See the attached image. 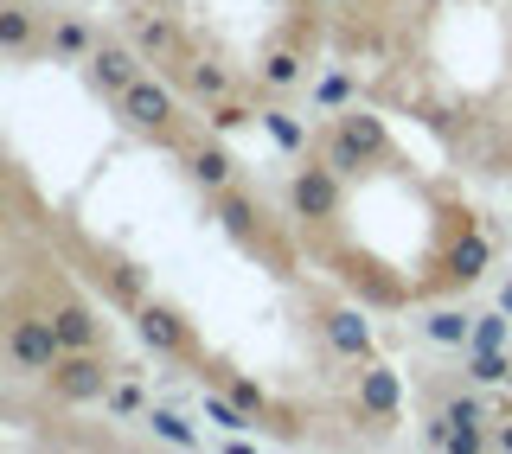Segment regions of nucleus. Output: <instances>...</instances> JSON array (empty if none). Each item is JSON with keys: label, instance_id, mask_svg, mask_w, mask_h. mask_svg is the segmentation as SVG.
<instances>
[{"label": "nucleus", "instance_id": "f257e3e1", "mask_svg": "<svg viewBox=\"0 0 512 454\" xmlns=\"http://www.w3.org/2000/svg\"><path fill=\"white\" fill-rule=\"evenodd\" d=\"M13 359L32 365V371H58V359H64L58 327L52 320H20V327H13Z\"/></svg>", "mask_w": 512, "mask_h": 454}, {"label": "nucleus", "instance_id": "f03ea898", "mask_svg": "<svg viewBox=\"0 0 512 454\" xmlns=\"http://www.w3.org/2000/svg\"><path fill=\"white\" fill-rule=\"evenodd\" d=\"M122 109H128V122L160 128V122L173 116V90H167V84H154V77H135V84L122 90Z\"/></svg>", "mask_w": 512, "mask_h": 454}, {"label": "nucleus", "instance_id": "7ed1b4c3", "mask_svg": "<svg viewBox=\"0 0 512 454\" xmlns=\"http://www.w3.org/2000/svg\"><path fill=\"white\" fill-rule=\"evenodd\" d=\"M333 205H340V186H333V173L308 167V173L295 180V212H301V218H333Z\"/></svg>", "mask_w": 512, "mask_h": 454}, {"label": "nucleus", "instance_id": "20e7f679", "mask_svg": "<svg viewBox=\"0 0 512 454\" xmlns=\"http://www.w3.org/2000/svg\"><path fill=\"white\" fill-rule=\"evenodd\" d=\"M135 327H141V339H148L154 352H186V327L167 314V307H141Z\"/></svg>", "mask_w": 512, "mask_h": 454}, {"label": "nucleus", "instance_id": "39448f33", "mask_svg": "<svg viewBox=\"0 0 512 454\" xmlns=\"http://www.w3.org/2000/svg\"><path fill=\"white\" fill-rule=\"evenodd\" d=\"M103 384H109V371L96 359H58V391L64 397H103Z\"/></svg>", "mask_w": 512, "mask_h": 454}, {"label": "nucleus", "instance_id": "423d86ee", "mask_svg": "<svg viewBox=\"0 0 512 454\" xmlns=\"http://www.w3.org/2000/svg\"><path fill=\"white\" fill-rule=\"evenodd\" d=\"M90 71H96V84H103V90H128V84H135V52L103 45V52L90 58Z\"/></svg>", "mask_w": 512, "mask_h": 454}, {"label": "nucleus", "instance_id": "0eeeda50", "mask_svg": "<svg viewBox=\"0 0 512 454\" xmlns=\"http://www.w3.org/2000/svg\"><path fill=\"white\" fill-rule=\"evenodd\" d=\"M327 333L346 359H365V352H372V327H365L359 314H327Z\"/></svg>", "mask_w": 512, "mask_h": 454}, {"label": "nucleus", "instance_id": "6e6552de", "mask_svg": "<svg viewBox=\"0 0 512 454\" xmlns=\"http://www.w3.org/2000/svg\"><path fill=\"white\" fill-rule=\"evenodd\" d=\"M359 403H365V410H372V416H391L397 410V371H365V378H359Z\"/></svg>", "mask_w": 512, "mask_h": 454}, {"label": "nucleus", "instance_id": "1a4fd4ad", "mask_svg": "<svg viewBox=\"0 0 512 454\" xmlns=\"http://www.w3.org/2000/svg\"><path fill=\"white\" fill-rule=\"evenodd\" d=\"M442 442L448 448H480V429H474V403H448V410H442Z\"/></svg>", "mask_w": 512, "mask_h": 454}, {"label": "nucleus", "instance_id": "9d476101", "mask_svg": "<svg viewBox=\"0 0 512 454\" xmlns=\"http://www.w3.org/2000/svg\"><path fill=\"white\" fill-rule=\"evenodd\" d=\"M52 327H58V339H64V346H77V352H84L90 339H96V320L84 314V307H64V314L52 320Z\"/></svg>", "mask_w": 512, "mask_h": 454}, {"label": "nucleus", "instance_id": "9b49d317", "mask_svg": "<svg viewBox=\"0 0 512 454\" xmlns=\"http://www.w3.org/2000/svg\"><path fill=\"white\" fill-rule=\"evenodd\" d=\"M429 339H436V346H468L474 339V327H468V314H429Z\"/></svg>", "mask_w": 512, "mask_h": 454}, {"label": "nucleus", "instance_id": "f8f14e48", "mask_svg": "<svg viewBox=\"0 0 512 454\" xmlns=\"http://www.w3.org/2000/svg\"><path fill=\"white\" fill-rule=\"evenodd\" d=\"M468 371H474L480 384H506V378H512V365L500 359V346H474V352H468Z\"/></svg>", "mask_w": 512, "mask_h": 454}, {"label": "nucleus", "instance_id": "ddd939ff", "mask_svg": "<svg viewBox=\"0 0 512 454\" xmlns=\"http://www.w3.org/2000/svg\"><path fill=\"white\" fill-rule=\"evenodd\" d=\"M0 45H7V52L32 45V13L26 7H0Z\"/></svg>", "mask_w": 512, "mask_h": 454}, {"label": "nucleus", "instance_id": "4468645a", "mask_svg": "<svg viewBox=\"0 0 512 454\" xmlns=\"http://www.w3.org/2000/svg\"><path fill=\"white\" fill-rule=\"evenodd\" d=\"M192 180H199V186H224V180H231V160H224L218 148H199V154H192Z\"/></svg>", "mask_w": 512, "mask_h": 454}, {"label": "nucleus", "instance_id": "2eb2a0df", "mask_svg": "<svg viewBox=\"0 0 512 454\" xmlns=\"http://www.w3.org/2000/svg\"><path fill=\"white\" fill-rule=\"evenodd\" d=\"M205 416H212V423L218 429H250V410H244V403H237V397H205Z\"/></svg>", "mask_w": 512, "mask_h": 454}, {"label": "nucleus", "instance_id": "dca6fc26", "mask_svg": "<svg viewBox=\"0 0 512 454\" xmlns=\"http://www.w3.org/2000/svg\"><path fill=\"white\" fill-rule=\"evenodd\" d=\"M148 423L160 442H173V448H192V429H186V416H173V410H148Z\"/></svg>", "mask_w": 512, "mask_h": 454}, {"label": "nucleus", "instance_id": "f3484780", "mask_svg": "<svg viewBox=\"0 0 512 454\" xmlns=\"http://www.w3.org/2000/svg\"><path fill=\"white\" fill-rule=\"evenodd\" d=\"M340 135H352V141H359V148H365V154H372V148H378V141H384V128H378V116H359V109H352V116H346V128H340Z\"/></svg>", "mask_w": 512, "mask_h": 454}, {"label": "nucleus", "instance_id": "a211bd4d", "mask_svg": "<svg viewBox=\"0 0 512 454\" xmlns=\"http://www.w3.org/2000/svg\"><path fill=\"white\" fill-rule=\"evenodd\" d=\"M263 128L276 135V148H288V154H295L301 141H308V135H301V122H295V116H282V109H276V116H263Z\"/></svg>", "mask_w": 512, "mask_h": 454}, {"label": "nucleus", "instance_id": "6ab92c4d", "mask_svg": "<svg viewBox=\"0 0 512 454\" xmlns=\"http://www.w3.org/2000/svg\"><path fill=\"white\" fill-rule=\"evenodd\" d=\"M480 263H487V243H480V237H468V243L455 250V275H461V282H474V275H480Z\"/></svg>", "mask_w": 512, "mask_h": 454}, {"label": "nucleus", "instance_id": "aec40b11", "mask_svg": "<svg viewBox=\"0 0 512 454\" xmlns=\"http://www.w3.org/2000/svg\"><path fill=\"white\" fill-rule=\"evenodd\" d=\"M263 77H269V84H276V90H288V84H295V77H301V58H295V52H276V58L263 64Z\"/></svg>", "mask_w": 512, "mask_h": 454}, {"label": "nucleus", "instance_id": "412c9836", "mask_svg": "<svg viewBox=\"0 0 512 454\" xmlns=\"http://www.w3.org/2000/svg\"><path fill=\"white\" fill-rule=\"evenodd\" d=\"M52 45H58V52H84V45H90V32L77 26V20H64V26L52 32Z\"/></svg>", "mask_w": 512, "mask_h": 454}, {"label": "nucleus", "instance_id": "4be33fe9", "mask_svg": "<svg viewBox=\"0 0 512 454\" xmlns=\"http://www.w3.org/2000/svg\"><path fill=\"white\" fill-rule=\"evenodd\" d=\"M192 90H199V96H224V71H218V64H199V71H192Z\"/></svg>", "mask_w": 512, "mask_h": 454}, {"label": "nucleus", "instance_id": "5701e85b", "mask_svg": "<svg viewBox=\"0 0 512 454\" xmlns=\"http://www.w3.org/2000/svg\"><path fill=\"white\" fill-rule=\"evenodd\" d=\"M346 96H352V77H346V71H340V77H327V84H320V103H327V109H340Z\"/></svg>", "mask_w": 512, "mask_h": 454}, {"label": "nucleus", "instance_id": "b1692460", "mask_svg": "<svg viewBox=\"0 0 512 454\" xmlns=\"http://www.w3.org/2000/svg\"><path fill=\"white\" fill-rule=\"evenodd\" d=\"M474 346H506V320H480V327H474Z\"/></svg>", "mask_w": 512, "mask_h": 454}, {"label": "nucleus", "instance_id": "393cba45", "mask_svg": "<svg viewBox=\"0 0 512 454\" xmlns=\"http://www.w3.org/2000/svg\"><path fill=\"white\" fill-rule=\"evenodd\" d=\"M224 224H231V231H250V205L244 199H224Z\"/></svg>", "mask_w": 512, "mask_h": 454}, {"label": "nucleus", "instance_id": "a878e982", "mask_svg": "<svg viewBox=\"0 0 512 454\" xmlns=\"http://www.w3.org/2000/svg\"><path fill=\"white\" fill-rule=\"evenodd\" d=\"M167 39H173L167 20H141V45H167Z\"/></svg>", "mask_w": 512, "mask_h": 454}, {"label": "nucleus", "instance_id": "bb28decb", "mask_svg": "<svg viewBox=\"0 0 512 454\" xmlns=\"http://www.w3.org/2000/svg\"><path fill=\"white\" fill-rule=\"evenodd\" d=\"M218 128H244L250 122V109H237V103H218V116H212Z\"/></svg>", "mask_w": 512, "mask_h": 454}, {"label": "nucleus", "instance_id": "cd10ccee", "mask_svg": "<svg viewBox=\"0 0 512 454\" xmlns=\"http://www.w3.org/2000/svg\"><path fill=\"white\" fill-rule=\"evenodd\" d=\"M109 410H141V397H135V384H116V391H109Z\"/></svg>", "mask_w": 512, "mask_h": 454}, {"label": "nucleus", "instance_id": "c85d7f7f", "mask_svg": "<svg viewBox=\"0 0 512 454\" xmlns=\"http://www.w3.org/2000/svg\"><path fill=\"white\" fill-rule=\"evenodd\" d=\"M231 397H237V403H244V410H250V416H256V410H263V391H256V384H231Z\"/></svg>", "mask_w": 512, "mask_h": 454}, {"label": "nucleus", "instance_id": "c756f323", "mask_svg": "<svg viewBox=\"0 0 512 454\" xmlns=\"http://www.w3.org/2000/svg\"><path fill=\"white\" fill-rule=\"evenodd\" d=\"M500 307H506V314H512V288H506V301H500Z\"/></svg>", "mask_w": 512, "mask_h": 454}, {"label": "nucleus", "instance_id": "7c9ffc66", "mask_svg": "<svg viewBox=\"0 0 512 454\" xmlns=\"http://www.w3.org/2000/svg\"><path fill=\"white\" fill-rule=\"evenodd\" d=\"M500 442H506V448H512V423H506V435H500Z\"/></svg>", "mask_w": 512, "mask_h": 454}, {"label": "nucleus", "instance_id": "2f4dec72", "mask_svg": "<svg viewBox=\"0 0 512 454\" xmlns=\"http://www.w3.org/2000/svg\"><path fill=\"white\" fill-rule=\"evenodd\" d=\"M0 403H7V397H0Z\"/></svg>", "mask_w": 512, "mask_h": 454}, {"label": "nucleus", "instance_id": "473e14b6", "mask_svg": "<svg viewBox=\"0 0 512 454\" xmlns=\"http://www.w3.org/2000/svg\"><path fill=\"white\" fill-rule=\"evenodd\" d=\"M506 384H512V378H506Z\"/></svg>", "mask_w": 512, "mask_h": 454}]
</instances>
